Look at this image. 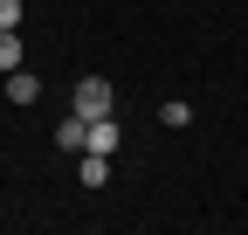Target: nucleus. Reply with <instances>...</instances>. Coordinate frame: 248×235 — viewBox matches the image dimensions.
I'll return each mask as SVG.
<instances>
[{
	"instance_id": "obj_1",
	"label": "nucleus",
	"mask_w": 248,
	"mask_h": 235,
	"mask_svg": "<svg viewBox=\"0 0 248 235\" xmlns=\"http://www.w3.org/2000/svg\"><path fill=\"white\" fill-rule=\"evenodd\" d=\"M110 104H117V97H110V83H104V76H83V83H76V97H69L76 118H110Z\"/></svg>"
},
{
	"instance_id": "obj_2",
	"label": "nucleus",
	"mask_w": 248,
	"mask_h": 235,
	"mask_svg": "<svg viewBox=\"0 0 248 235\" xmlns=\"http://www.w3.org/2000/svg\"><path fill=\"white\" fill-rule=\"evenodd\" d=\"M55 145H62V152H76V159H83V145H90V118H76V111H69V118L55 125Z\"/></svg>"
},
{
	"instance_id": "obj_3",
	"label": "nucleus",
	"mask_w": 248,
	"mask_h": 235,
	"mask_svg": "<svg viewBox=\"0 0 248 235\" xmlns=\"http://www.w3.org/2000/svg\"><path fill=\"white\" fill-rule=\"evenodd\" d=\"M42 97V76L35 69H7V104H35Z\"/></svg>"
},
{
	"instance_id": "obj_4",
	"label": "nucleus",
	"mask_w": 248,
	"mask_h": 235,
	"mask_svg": "<svg viewBox=\"0 0 248 235\" xmlns=\"http://www.w3.org/2000/svg\"><path fill=\"white\" fill-rule=\"evenodd\" d=\"M83 152H117V118H90V145Z\"/></svg>"
},
{
	"instance_id": "obj_5",
	"label": "nucleus",
	"mask_w": 248,
	"mask_h": 235,
	"mask_svg": "<svg viewBox=\"0 0 248 235\" xmlns=\"http://www.w3.org/2000/svg\"><path fill=\"white\" fill-rule=\"evenodd\" d=\"M76 180H83V187H104V180H110V152H83Z\"/></svg>"
},
{
	"instance_id": "obj_6",
	"label": "nucleus",
	"mask_w": 248,
	"mask_h": 235,
	"mask_svg": "<svg viewBox=\"0 0 248 235\" xmlns=\"http://www.w3.org/2000/svg\"><path fill=\"white\" fill-rule=\"evenodd\" d=\"M21 69V28H0V76Z\"/></svg>"
},
{
	"instance_id": "obj_7",
	"label": "nucleus",
	"mask_w": 248,
	"mask_h": 235,
	"mask_svg": "<svg viewBox=\"0 0 248 235\" xmlns=\"http://www.w3.org/2000/svg\"><path fill=\"white\" fill-rule=\"evenodd\" d=\"M159 125H172V132L193 125V104H159Z\"/></svg>"
},
{
	"instance_id": "obj_8",
	"label": "nucleus",
	"mask_w": 248,
	"mask_h": 235,
	"mask_svg": "<svg viewBox=\"0 0 248 235\" xmlns=\"http://www.w3.org/2000/svg\"><path fill=\"white\" fill-rule=\"evenodd\" d=\"M0 28H21V0H0Z\"/></svg>"
}]
</instances>
